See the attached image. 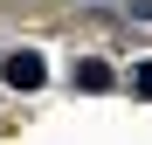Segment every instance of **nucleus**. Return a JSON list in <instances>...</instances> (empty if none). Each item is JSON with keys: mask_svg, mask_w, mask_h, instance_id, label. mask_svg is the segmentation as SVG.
<instances>
[{"mask_svg": "<svg viewBox=\"0 0 152 145\" xmlns=\"http://www.w3.org/2000/svg\"><path fill=\"white\" fill-rule=\"evenodd\" d=\"M132 14H145V21H152V0H132Z\"/></svg>", "mask_w": 152, "mask_h": 145, "instance_id": "20e7f679", "label": "nucleus"}, {"mask_svg": "<svg viewBox=\"0 0 152 145\" xmlns=\"http://www.w3.org/2000/svg\"><path fill=\"white\" fill-rule=\"evenodd\" d=\"M76 90H111V69L104 62H76Z\"/></svg>", "mask_w": 152, "mask_h": 145, "instance_id": "f03ea898", "label": "nucleus"}, {"mask_svg": "<svg viewBox=\"0 0 152 145\" xmlns=\"http://www.w3.org/2000/svg\"><path fill=\"white\" fill-rule=\"evenodd\" d=\"M0 76H7L14 90H42L48 69H42V55H28V48H21V55H7V69H0Z\"/></svg>", "mask_w": 152, "mask_h": 145, "instance_id": "f257e3e1", "label": "nucleus"}, {"mask_svg": "<svg viewBox=\"0 0 152 145\" xmlns=\"http://www.w3.org/2000/svg\"><path fill=\"white\" fill-rule=\"evenodd\" d=\"M138 97H152V62H145V69H138Z\"/></svg>", "mask_w": 152, "mask_h": 145, "instance_id": "7ed1b4c3", "label": "nucleus"}]
</instances>
